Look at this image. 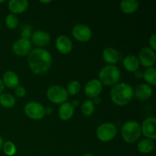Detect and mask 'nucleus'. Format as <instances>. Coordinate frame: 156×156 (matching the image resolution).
Returning <instances> with one entry per match:
<instances>
[{
	"mask_svg": "<svg viewBox=\"0 0 156 156\" xmlns=\"http://www.w3.org/2000/svg\"><path fill=\"white\" fill-rule=\"evenodd\" d=\"M82 156H94V155H92V154H85V155H84Z\"/></svg>",
	"mask_w": 156,
	"mask_h": 156,
	"instance_id": "nucleus-39",
	"label": "nucleus"
},
{
	"mask_svg": "<svg viewBox=\"0 0 156 156\" xmlns=\"http://www.w3.org/2000/svg\"><path fill=\"white\" fill-rule=\"evenodd\" d=\"M72 105L73 106V108H76V107H78L79 105V104H80V102H79V100H77V99H76V100H73V102H72Z\"/></svg>",
	"mask_w": 156,
	"mask_h": 156,
	"instance_id": "nucleus-34",
	"label": "nucleus"
},
{
	"mask_svg": "<svg viewBox=\"0 0 156 156\" xmlns=\"http://www.w3.org/2000/svg\"><path fill=\"white\" fill-rule=\"evenodd\" d=\"M117 129L112 123H104L101 124L96 130V135L100 141L108 143L115 138Z\"/></svg>",
	"mask_w": 156,
	"mask_h": 156,
	"instance_id": "nucleus-6",
	"label": "nucleus"
},
{
	"mask_svg": "<svg viewBox=\"0 0 156 156\" xmlns=\"http://www.w3.org/2000/svg\"><path fill=\"white\" fill-rule=\"evenodd\" d=\"M72 34L76 41L79 42H88L92 36V32L88 26L83 24L75 25L72 30Z\"/></svg>",
	"mask_w": 156,
	"mask_h": 156,
	"instance_id": "nucleus-9",
	"label": "nucleus"
},
{
	"mask_svg": "<svg viewBox=\"0 0 156 156\" xmlns=\"http://www.w3.org/2000/svg\"><path fill=\"white\" fill-rule=\"evenodd\" d=\"M0 28H1V23H0Z\"/></svg>",
	"mask_w": 156,
	"mask_h": 156,
	"instance_id": "nucleus-41",
	"label": "nucleus"
},
{
	"mask_svg": "<svg viewBox=\"0 0 156 156\" xmlns=\"http://www.w3.org/2000/svg\"><path fill=\"white\" fill-rule=\"evenodd\" d=\"M102 57L105 62L109 65H114L119 59V53L116 49L113 47H108L103 51Z\"/></svg>",
	"mask_w": 156,
	"mask_h": 156,
	"instance_id": "nucleus-21",
	"label": "nucleus"
},
{
	"mask_svg": "<svg viewBox=\"0 0 156 156\" xmlns=\"http://www.w3.org/2000/svg\"><path fill=\"white\" fill-rule=\"evenodd\" d=\"M149 45H150V48L153 50L154 51L156 50V34H152L149 38Z\"/></svg>",
	"mask_w": 156,
	"mask_h": 156,
	"instance_id": "nucleus-31",
	"label": "nucleus"
},
{
	"mask_svg": "<svg viewBox=\"0 0 156 156\" xmlns=\"http://www.w3.org/2000/svg\"><path fill=\"white\" fill-rule=\"evenodd\" d=\"M29 6L27 0H10L8 2V8L12 14H21L25 12Z\"/></svg>",
	"mask_w": 156,
	"mask_h": 156,
	"instance_id": "nucleus-15",
	"label": "nucleus"
},
{
	"mask_svg": "<svg viewBox=\"0 0 156 156\" xmlns=\"http://www.w3.org/2000/svg\"><path fill=\"white\" fill-rule=\"evenodd\" d=\"M31 30H32L31 27H30L28 24H24V25L21 27V38L29 39L32 35Z\"/></svg>",
	"mask_w": 156,
	"mask_h": 156,
	"instance_id": "nucleus-29",
	"label": "nucleus"
},
{
	"mask_svg": "<svg viewBox=\"0 0 156 156\" xmlns=\"http://www.w3.org/2000/svg\"><path fill=\"white\" fill-rule=\"evenodd\" d=\"M4 2H5V0H2V1H0V3H4Z\"/></svg>",
	"mask_w": 156,
	"mask_h": 156,
	"instance_id": "nucleus-40",
	"label": "nucleus"
},
{
	"mask_svg": "<svg viewBox=\"0 0 156 156\" xmlns=\"http://www.w3.org/2000/svg\"><path fill=\"white\" fill-rule=\"evenodd\" d=\"M24 111L28 118L34 120H41L46 115L44 105L37 101H30L26 104Z\"/></svg>",
	"mask_w": 156,
	"mask_h": 156,
	"instance_id": "nucleus-7",
	"label": "nucleus"
},
{
	"mask_svg": "<svg viewBox=\"0 0 156 156\" xmlns=\"http://www.w3.org/2000/svg\"><path fill=\"white\" fill-rule=\"evenodd\" d=\"M141 134V126L135 120L126 122L121 128L122 138L127 143L136 142L140 139Z\"/></svg>",
	"mask_w": 156,
	"mask_h": 156,
	"instance_id": "nucleus-4",
	"label": "nucleus"
},
{
	"mask_svg": "<svg viewBox=\"0 0 156 156\" xmlns=\"http://www.w3.org/2000/svg\"><path fill=\"white\" fill-rule=\"evenodd\" d=\"M4 88H5L4 84H3L2 80V79H0V94H2L3 91H4Z\"/></svg>",
	"mask_w": 156,
	"mask_h": 156,
	"instance_id": "nucleus-35",
	"label": "nucleus"
},
{
	"mask_svg": "<svg viewBox=\"0 0 156 156\" xmlns=\"http://www.w3.org/2000/svg\"><path fill=\"white\" fill-rule=\"evenodd\" d=\"M98 79L102 85L113 87L119 82L120 79V71L114 65H107L100 70Z\"/></svg>",
	"mask_w": 156,
	"mask_h": 156,
	"instance_id": "nucleus-3",
	"label": "nucleus"
},
{
	"mask_svg": "<svg viewBox=\"0 0 156 156\" xmlns=\"http://www.w3.org/2000/svg\"><path fill=\"white\" fill-rule=\"evenodd\" d=\"M2 149L4 153L8 156H13L16 153V146L12 142L6 141L3 143Z\"/></svg>",
	"mask_w": 156,
	"mask_h": 156,
	"instance_id": "nucleus-28",
	"label": "nucleus"
},
{
	"mask_svg": "<svg viewBox=\"0 0 156 156\" xmlns=\"http://www.w3.org/2000/svg\"><path fill=\"white\" fill-rule=\"evenodd\" d=\"M32 50V43L29 39L20 38L12 45V51L18 56H27Z\"/></svg>",
	"mask_w": 156,
	"mask_h": 156,
	"instance_id": "nucleus-10",
	"label": "nucleus"
},
{
	"mask_svg": "<svg viewBox=\"0 0 156 156\" xmlns=\"http://www.w3.org/2000/svg\"><path fill=\"white\" fill-rule=\"evenodd\" d=\"M2 82L4 85L10 89H15L19 86V78L14 71H6L2 76Z\"/></svg>",
	"mask_w": 156,
	"mask_h": 156,
	"instance_id": "nucleus-16",
	"label": "nucleus"
},
{
	"mask_svg": "<svg viewBox=\"0 0 156 156\" xmlns=\"http://www.w3.org/2000/svg\"><path fill=\"white\" fill-rule=\"evenodd\" d=\"M155 148V143L153 140L149 139H143L140 140L137 145V149L140 153L149 154L154 150Z\"/></svg>",
	"mask_w": 156,
	"mask_h": 156,
	"instance_id": "nucleus-22",
	"label": "nucleus"
},
{
	"mask_svg": "<svg viewBox=\"0 0 156 156\" xmlns=\"http://www.w3.org/2000/svg\"><path fill=\"white\" fill-rule=\"evenodd\" d=\"M40 2L44 3V4H48V3L51 2V1L50 0H48V1H40Z\"/></svg>",
	"mask_w": 156,
	"mask_h": 156,
	"instance_id": "nucleus-38",
	"label": "nucleus"
},
{
	"mask_svg": "<svg viewBox=\"0 0 156 156\" xmlns=\"http://www.w3.org/2000/svg\"><path fill=\"white\" fill-rule=\"evenodd\" d=\"M134 95L138 99L142 101H146L150 98L153 93L152 88L146 83H143L139 85L133 91Z\"/></svg>",
	"mask_w": 156,
	"mask_h": 156,
	"instance_id": "nucleus-17",
	"label": "nucleus"
},
{
	"mask_svg": "<svg viewBox=\"0 0 156 156\" xmlns=\"http://www.w3.org/2000/svg\"><path fill=\"white\" fill-rule=\"evenodd\" d=\"M101 98L99 97H97V98H94L92 100V101H93V103L94 104V105H98V104H100V102H101Z\"/></svg>",
	"mask_w": 156,
	"mask_h": 156,
	"instance_id": "nucleus-36",
	"label": "nucleus"
},
{
	"mask_svg": "<svg viewBox=\"0 0 156 156\" xmlns=\"http://www.w3.org/2000/svg\"><path fill=\"white\" fill-rule=\"evenodd\" d=\"M55 45L58 51L62 54H69L73 50V42L69 37L66 35H60L56 38Z\"/></svg>",
	"mask_w": 156,
	"mask_h": 156,
	"instance_id": "nucleus-13",
	"label": "nucleus"
},
{
	"mask_svg": "<svg viewBox=\"0 0 156 156\" xmlns=\"http://www.w3.org/2000/svg\"><path fill=\"white\" fill-rule=\"evenodd\" d=\"M134 96L133 89L129 84L118 82L111 90V99L117 106H125L132 101Z\"/></svg>",
	"mask_w": 156,
	"mask_h": 156,
	"instance_id": "nucleus-2",
	"label": "nucleus"
},
{
	"mask_svg": "<svg viewBox=\"0 0 156 156\" xmlns=\"http://www.w3.org/2000/svg\"><path fill=\"white\" fill-rule=\"evenodd\" d=\"M123 67L126 70L130 73H135L139 70L140 66V62L138 57L135 55H128L123 60Z\"/></svg>",
	"mask_w": 156,
	"mask_h": 156,
	"instance_id": "nucleus-18",
	"label": "nucleus"
},
{
	"mask_svg": "<svg viewBox=\"0 0 156 156\" xmlns=\"http://www.w3.org/2000/svg\"><path fill=\"white\" fill-rule=\"evenodd\" d=\"M16 101L15 97L9 93L0 94V105L5 108H11L15 106Z\"/></svg>",
	"mask_w": 156,
	"mask_h": 156,
	"instance_id": "nucleus-23",
	"label": "nucleus"
},
{
	"mask_svg": "<svg viewBox=\"0 0 156 156\" xmlns=\"http://www.w3.org/2000/svg\"><path fill=\"white\" fill-rule=\"evenodd\" d=\"M81 90V85L78 81L73 80L69 82L67 85L66 91L68 92V94L70 95H76Z\"/></svg>",
	"mask_w": 156,
	"mask_h": 156,
	"instance_id": "nucleus-26",
	"label": "nucleus"
},
{
	"mask_svg": "<svg viewBox=\"0 0 156 156\" xmlns=\"http://www.w3.org/2000/svg\"><path fill=\"white\" fill-rule=\"evenodd\" d=\"M94 109H95V105L91 99L85 100L81 106L82 113L83 114V115L86 116V117H90L92 115L94 112Z\"/></svg>",
	"mask_w": 156,
	"mask_h": 156,
	"instance_id": "nucleus-25",
	"label": "nucleus"
},
{
	"mask_svg": "<svg viewBox=\"0 0 156 156\" xmlns=\"http://www.w3.org/2000/svg\"><path fill=\"white\" fill-rule=\"evenodd\" d=\"M5 22L6 27L9 29H15L18 27V19L17 16L14 14H9L7 16L5 17Z\"/></svg>",
	"mask_w": 156,
	"mask_h": 156,
	"instance_id": "nucleus-27",
	"label": "nucleus"
},
{
	"mask_svg": "<svg viewBox=\"0 0 156 156\" xmlns=\"http://www.w3.org/2000/svg\"><path fill=\"white\" fill-rule=\"evenodd\" d=\"M31 43L39 47H45L50 42V36L44 30H37L31 35Z\"/></svg>",
	"mask_w": 156,
	"mask_h": 156,
	"instance_id": "nucleus-14",
	"label": "nucleus"
},
{
	"mask_svg": "<svg viewBox=\"0 0 156 156\" xmlns=\"http://www.w3.org/2000/svg\"><path fill=\"white\" fill-rule=\"evenodd\" d=\"M47 97L52 103L62 105L64 102H66L69 94L64 87L59 85H53L47 89Z\"/></svg>",
	"mask_w": 156,
	"mask_h": 156,
	"instance_id": "nucleus-5",
	"label": "nucleus"
},
{
	"mask_svg": "<svg viewBox=\"0 0 156 156\" xmlns=\"http://www.w3.org/2000/svg\"><path fill=\"white\" fill-rule=\"evenodd\" d=\"M15 95H16L17 97L21 98H24V96L26 95V90L24 87L20 86L19 85V86H18L16 88H15Z\"/></svg>",
	"mask_w": 156,
	"mask_h": 156,
	"instance_id": "nucleus-30",
	"label": "nucleus"
},
{
	"mask_svg": "<svg viewBox=\"0 0 156 156\" xmlns=\"http://www.w3.org/2000/svg\"><path fill=\"white\" fill-rule=\"evenodd\" d=\"M75 108L70 102H64L60 105L58 111V115L62 120L66 121L70 120L74 114Z\"/></svg>",
	"mask_w": 156,
	"mask_h": 156,
	"instance_id": "nucleus-19",
	"label": "nucleus"
},
{
	"mask_svg": "<svg viewBox=\"0 0 156 156\" xmlns=\"http://www.w3.org/2000/svg\"><path fill=\"white\" fill-rule=\"evenodd\" d=\"M45 113L46 114H51L53 113V108L50 106L47 107V108H45Z\"/></svg>",
	"mask_w": 156,
	"mask_h": 156,
	"instance_id": "nucleus-33",
	"label": "nucleus"
},
{
	"mask_svg": "<svg viewBox=\"0 0 156 156\" xmlns=\"http://www.w3.org/2000/svg\"><path fill=\"white\" fill-rule=\"evenodd\" d=\"M27 61L32 73L36 75H43L50 69L52 65V56L45 49L37 48L30 51Z\"/></svg>",
	"mask_w": 156,
	"mask_h": 156,
	"instance_id": "nucleus-1",
	"label": "nucleus"
},
{
	"mask_svg": "<svg viewBox=\"0 0 156 156\" xmlns=\"http://www.w3.org/2000/svg\"><path fill=\"white\" fill-rule=\"evenodd\" d=\"M140 2L136 0H123L120 2V7L122 12L126 15L135 13L139 9Z\"/></svg>",
	"mask_w": 156,
	"mask_h": 156,
	"instance_id": "nucleus-20",
	"label": "nucleus"
},
{
	"mask_svg": "<svg viewBox=\"0 0 156 156\" xmlns=\"http://www.w3.org/2000/svg\"><path fill=\"white\" fill-rule=\"evenodd\" d=\"M141 132L146 139L155 140L156 139V119L149 117L143 120L141 126Z\"/></svg>",
	"mask_w": 156,
	"mask_h": 156,
	"instance_id": "nucleus-11",
	"label": "nucleus"
},
{
	"mask_svg": "<svg viewBox=\"0 0 156 156\" xmlns=\"http://www.w3.org/2000/svg\"><path fill=\"white\" fill-rule=\"evenodd\" d=\"M133 75H134V77L137 79H141L143 78V73L142 71H140V70H137V71H136L135 73H133Z\"/></svg>",
	"mask_w": 156,
	"mask_h": 156,
	"instance_id": "nucleus-32",
	"label": "nucleus"
},
{
	"mask_svg": "<svg viewBox=\"0 0 156 156\" xmlns=\"http://www.w3.org/2000/svg\"><path fill=\"white\" fill-rule=\"evenodd\" d=\"M102 89H103L102 84L101 83L98 79H91L85 84L84 91H85L87 97L91 99H94L95 98L99 97Z\"/></svg>",
	"mask_w": 156,
	"mask_h": 156,
	"instance_id": "nucleus-12",
	"label": "nucleus"
},
{
	"mask_svg": "<svg viewBox=\"0 0 156 156\" xmlns=\"http://www.w3.org/2000/svg\"><path fill=\"white\" fill-rule=\"evenodd\" d=\"M3 143H4V141H3V139L2 138V136H0V150L2 149V146H3Z\"/></svg>",
	"mask_w": 156,
	"mask_h": 156,
	"instance_id": "nucleus-37",
	"label": "nucleus"
},
{
	"mask_svg": "<svg viewBox=\"0 0 156 156\" xmlns=\"http://www.w3.org/2000/svg\"><path fill=\"white\" fill-rule=\"evenodd\" d=\"M143 79L149 85L155 86L156 85V69L154 67L148 68L143 73Z\"/></svg>",
	"mask_w": 156,
	"mask_h": 156,
	"instance_id": "nucleus-24",
	"label": "nucleus"
},
{
	"mask_svg": "<svg viewBox=\"0 0 156 156\" xmlns=\"http://www.w3.org/2000/svg\"><path fill=\"white\" fill-rule=\"evenodd\" d=\"M138 59L140 64L146 69L153 67L156 62V55L155 51L150 47H143L140 50L138 55Z\"/></svg>",
	"mask_w": 156,
	"mask_h": 156,
	"instance_id": "nucleus-8",
	"label": "nucleus"
}]
</instances>
